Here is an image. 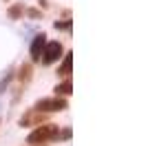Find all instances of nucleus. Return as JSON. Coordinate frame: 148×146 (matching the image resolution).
<instances>
[{
    "label": "nucleus",
    "instance_id": "obj_13",
    "mask_svg": "<svg viewBox=\"0 0 148 146\" xmlns=\"http://www.w3.org/2000/svg\"><path fill=\"white\" fill-rule=\"evenodd\" d=\"M11 80H13V73H9V75H7V78L2 80V82H0V93H2V91L7 89V86H9V82H11Z\"/></svg>",
    "mask_w": 148,
    "mask_h": 146
},
{
    "label": "nucleus",
    "instance_id": "obj_12",
    "mask_svg": "<svg viewBox=\"0 0 148 146\" xmlns=\"http://www.w3.org/2000/svg\"><path fill=\"white\" fill-rule=\"evenodd\" d=\"M71 137H73V128H71V126L58 131V140H60V142H66V140H71Z\"/></svg>",
    "mask_w": 148,
    "mask_h": 146
},
{
    "label": "nucleus",
    "instance_id": "obj_7",
    "mask_svg": "<svg viewBox=\"0 0 148 146\" xmlns=\"http://www.w3.org/2000/svg\"><path fill=\"white\" fill-rule=\"evenodd\" d=\"M25 9L27 7L22 5V2H16V5H11L9 9H7V16H9L11 20H20L22 16H25Z\"/></svg>",
    "mask_w": 148,
    "mask_h": 146
},
{
    "label": "nucleus",
    "instance_id": "obj_10",
    "mask_svg": "<svg viewBox=\"0 0 148 146\" xmlns=\"http://www.w3.org/2000/svg\"><path fill=\"white\" fill-rule=\"evenodd\" d=\"M25 16H29V18H33V20H42L44 18V13L38 9V7H27L25 9Z\"/></svg>",
    "mask_w": 148,
    "mask_h": 146
},
{
    "label": "nucleus",
    "instance_id": "obj_6",
    "mask_svg": "<svg viewBox=\"0 0 148 146\" xmlns=\"http://www.w3.org/2000/svg\"><path fill=\"white\" fill-rule=\"evenodd\" d=\"M71 69H73V53L69 51V53L64 55V60H62V67L58 69V75H60V78H66V75H71Z\"/></svg>",
    "mask_w": 148,
    "mask_h": 146
},
{
    "label": "nucleus",
    "instance_id": "obj_5",
    "mask_svg": "<svg viewBox=\"0 0 148 146\" xmlns=\"http://www.w3.org/2000/svg\"><path fill=\"white\" fill-rule=\"evenodd\" d=\"M42 122H47V115L44 113H36V111H29V113H25L22 115V120H20V126H33V124H42Z\"/></svg>",
    "mask_w": 148,
    "mask_h": 146
},
{
    "label": "nucleus",
    "instance_id": "obj_1",
    "mask_svg": "<svg viewBox=\"0 0 148 146\" xmlns=\"http://www.w3.org/2000/svg\"><path fill=\"white\" fill-rule=\"evenodd\" d=\"M58 131L60 128L56 124H42V126H38L31 131V135H27V142L31 146H44L47 142H53L58 140Z\"/></svg>",
    "mask_w": 148,
    "mask_h": 146
},
{
    "label": "nucleus",
    "instance_id": "obj_2",
    "mask_svg": "<svg viewBox=\"0 0 148 146\" xmlns=\"http://www.w3.org/2000/svg\"><path fill=\"white\" fill-rule=\"evenodd\" d=\"M66 100L64 97H42V100H38L36 106H33V111L36 113H60V111L66 109Z\"/></svg>",
    "mask_w": 148,
    "mask_h": 146
},
{
    "label": "nucleus",
    "instance_id": "obj_3",
    "mask_svg": "<svg viewBox=\"0 0 148 146\" xmlns=\"http://www.w3.org/2000/svg\"><path fill=\"white\" fill-rule=\"evenodd\" d=\"M62 58V44L58 42V40H51V42L44 44V51H42V64H53V62H58Z\"/></svg>",
    "mask_w": 148,
    "mask_h": 146
},
{
    "label": "nucleus",
    "instance_id": "obj_11",
    "mask_svg": "<svg viewBox=\"0 0 148 146\" xmlns=\"http://www.w3.org/2000/svg\"><path fill=\"white\" fill-rule=\"evenodd\" d=\"M56 29H60V31H69L71 33V27H73V22H71V18L69 20H56V24H53Z\"/></svg>",
    "mask_w": 148,
    "mask_h": 146
},
{
    "label": "nucleus",
    "instance_id": "obj_4",
    "mask_svg": "<svg viewBox=\"0 0 148 146\" xmlns=\"http://www.w3.org/2000/svg\"><path fill=\"white\" fill-rule=\"evenodd\" d=\"M47 42H49V40H47V36H44V33H38V36L31 40L29 55H31V60H33V62L42 58V51H44V44H47Z\"/></svg>",
    "mask_w": 148,
    "mask_h": 146
},
{
    "label": "nucleus",
    "instance_id": "obj_9",
    "mask_svg": "<svg viewBox=\"0 0 148 146\" xmlns=\"http://www.w3.org/2000/svg\"><path fill=\"white\" fill-rule=\"evenodd\" d=\"M73 93V84H71V78L64 80V82H60V84L56 86V97H64V95H71Z\"/></svg>",
    "mask_w": 148,
    "mask_h": 146
},
{
    "label": "nucleus",
    "instance_id": "obj_8",
    "mask_svg": "<svg viewBox=\"0 0 148 146\" xmlns=\"http://www.w3.org/2000/svg\"><path fill=\"white\" fill-rule=\"evenodd\" d=\"M31 75H33V64H29V62H27V64H22V67H20L18 82H20V84H27V82L31 80Z\"/></svg>",
    "mask_w": 148,
    "mask_h": 146
}]
</instances>
